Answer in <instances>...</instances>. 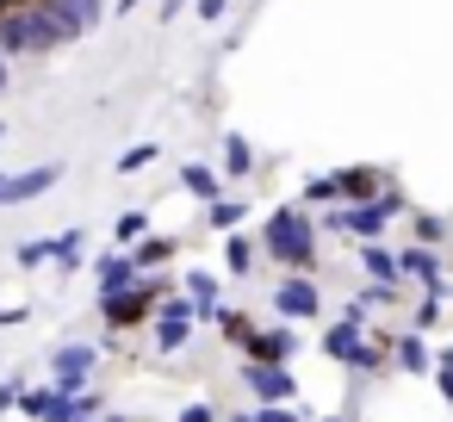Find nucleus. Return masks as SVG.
<instances>
[{
  "label": "nucleus",
  "instance_id": "obj_30",
  "mask_svg": "<svg viewBox=\"0 0 453 422\" xmlns=\"http://www.w3.org/2000/svg\"><path fill=\"white\" fill-rule=\"evenodd\" d=\"M19 403V379H7V385H0V410H13Z\"/></svg>",
  "mask_w": 453,
  "mask_h": 422
},
{
  "label": "nucleus",
  "instance_id": "obj_18",
  "mask_svg": "<svg viewBox=\"0 0 453 422\" xmlns=\"http://www.w3.org/2000/svg\"><path fill=\"white\" fill-rule=\"evenodd\" d=\"M174 255V242L168 236H150V242H137V255H131V267H162Z\"/></svg>",
  "mask_w": 453,
  "mask_h": 422
},
{
  "label": "nucleus",
  "instance_id": "obj_29",
  "mask_svg": "<svg viewBox=\"0 0 453 422\" xmlns=\"http://www.w3.org/2000/svg\"><path fill=\"white\" fill-rule=\"evenodd\" d=\"M193 7H199V19H218V13L230 7V0H193Z\"/></svg>",
  "mask_w": 453,
  "mask_h": 422
},
{
  "label": "nucleus",
  "instance_id": "obj_3",
  "mask_svg": "<svg viewBox=\"0 0 453 422\" xmlns=\"http://www.w3.org/2000/svg\"><path fill=\"white\" fill-rule=\"evenodd\" d=\"M323 354H329V360H342V366H354V372H379V366H385V354H379V348L366 341V329H360V323H348V317L323 329Z\"/></svg>",
  "mask_w": 453,
  "mask_h": 422
},
{
  "label": "nucleus",
  "instance_id": "obj_32",
  "mask_svg": "<svg viewBox=\"0 0 453 422\" xmlns=\"http://www.w3.org/2000/svg\"><path fill=\"white\" fill-rule=\"evenodd\" d=\"M7 75H13V57H0V94H7Z\"/></svg>",
  "mask_w": 453,
  "mask_h": 422
},
{
  "label": "nucleus",
  "instance_id": "obj_14",
  "mask_svg": "<svg viewBox=\"0 0 453 422\" xmlns=\"http://www.w3.org/2000/svg\"><path fill=\"white\" fill-rule=\"evenodd\" d=\"M180 187H187L193 199H205V205H211V199L224 193V174H218V168H205V162H187V168H180Z\"/></svg>",
  "mask_w": 453,
  "mask_h": 422
},
{
  "label": "nucleus",
  "instance_id": "obj_23",
  "mask_svg": "<svg viewBox=\"0 0 453 422\" xmlns=\"http://www.w3.org/2000/svg\"><path fill=\"white\" fill-rule=\"evenodd\" d=\"M255 267V242L249 236H230V273H249Z\"/></svg>",
  "mask_w": 453,
  "mask_h": 422
},
{
  "label": "nucleus",
  "instance_id": "obj_2",
  "mask_svg": "<svg viewBox=\"0 0 453 422\" xmlns=\"http://www.w3.org/2000/svg\"><path fill=\"white\" fill-rule=\"evenodd\" d=\"M397 211H403V199H397V193H372V199H360V205H329V211H323V230H342V236L372 242Z\"/></svg>",
  "mask_w": 453,
  "mask_h": 422
},
{
  "label": "nucleus",
  "instance_id": "obj_25",
  "mask_svg": "<svg viewBox=\"0 0 453 422\" xmlns=\"http://www.w3.org/2000/svg\"><path fill=\"white\" fill-rule=\"evenodd\" d=\"M236 422H298V416H292L286 403H261L255 416H236Z\"/></svg>",
  "mask_w": 453,
  "mask_h": 422
},
{
  "label": "nucleus",
  "instance_id": "obj_11",
  "mask_svg": "<svg viewBox=\"0 0 453 422\" xmlns=\"http://www.w3.org/2000/svg\"><path fill=\"white\" fill-rule=\"evenodd\" d=\"M242 348H249V360H280V366H286V360H292V348H298V335H292V329H267V335H261V329H249V335H242Z\"/></svg>",
  "mask_w": 453,
  "mask_h": 422
},
{
  "label": "nucleus",
  "instance_id": "obj_21",
  "mask_svg": "<svg viewBox=\"0 0 453 422\" xmlns=\"http://www.w3.org/2000/svg\"><path fill=\"white\" fill-rule=\"evenodd\" d=\"M329 199H335V180H329V174L304 180V211H311V205H329Z\"/></svg>",
  "mask_w": 453,
  "mask_h": 422
},
{
  "label": "nucleus",
  "instance_id": "obj_36",
  "mask_svg": "<svg viewBox=\"0 0 453 422\" xmlns=\"http://www.w3.org/2000/svg\"><path fill=\"white\" fill-rule=\"evenodd\" d=\"M0 137H7V125H0Z\"/></svg>",
  "mask_w": 453,
  "mask_h": 422
},
{
  "label": "nucleus",
  "instance_id": "obj_28",
  "mask_svg": "<svg viewBox=\"0 0 453 422\" xmlns=\"http://www.w3.org/2000/svg\"><path fill=\"white\" fill-rule=\"evenodd\" d=\"M180 422H218V410H211V403H187Z\"/></svg>",
  "mask_w": 453,
  "mask_h": 422
},
{
  "label": "nucleus",
  "instance_id": "obj_27",
  "mask_svg": "<svg viewBox=\"0 0 453 422\" xmlns=\"http://www.w3.org/2000/svg\"><path fill=\"white\" fill-rule=\"evenodd\" d=\"M19 261H26V267H44V261H50V242H26Z\"/></svg>",
  "mask_w": 453,
  "mask_h": 422
},
{
  "label": "nucleus",
  "instance_id": "obj_10",
  "mask_svg": "<svg viewBox=\"0 0 453 422\" xmlns=\"http://www.w3.org/2000/svg\"><path fill=\"white\" fill-rule=\"evenodd\" d=\"M26 38H32V50H50V44L75 38V26L50 7V0H38V7H26Z\"/></svg>",
  "mask_w": 453,
  "mask_h": 422
},
{
  "label": "nucleus",
  "instance_id": "obj_26",
  "mask_svg": "<svg viewBox=\"0 0 453 422\" xmlns=\"http://www.w3.org/2000/svg\"><path fill=\"white\" fill-rule=\"evenodd\" d=\"M416 236H422V242H441V236H447V218H428V211H422V218H416Z\"/></svg>",
  "mask_w": 453,
  "mask_h": 422
},
{
  "label": "nucleus",
  "instance_id": "obj_13",
  "mask_svg": "<svg viewBox=\"0 0 453 422\" xmlns=\"http://www.w3.org/2000/svg\"><path fill=\"white\" fill-rule=\"evenodd\" d=\"M131 280H137L131 255H100V304H106V298H119V292H125Z\"/></svg>",
  "mask_w": 453,
  "mask_h": 422
},
{
  "label": "nucleus",
  "instance_id": "obj_6",
  "mask_svg": "<svg viewBox=\"0 0 453 422\" xmlns=\"http://www.w3.org/2000/svg\"><path fill=\"white\" fill-rule=\"evenodd\" d=\"M94 360H100V348H88V341H69V348H57V391H88V372H94Z\"/></svg>",
  "mask_w": 453,
  "mask_h": 422
},
{
  "label": "nucleus",
  "instance_id": "obj_1",
  "mask_svg": "<svg viewBox=\"0 0 453 422\" xmlns=\"http://www.w3.org/2000/svg\"><path fill=\"white\" fill-rule=\"evenodd\" d=\"M261 249H267L280 267L311 273V267H317V224L304 218V205H280V211L267 218V230H261Z\"/></svg>",
  "mask_w": 453,
  "mask_h": 422
},
{
  "label": "nucleus",
  "instance_id": "obj_8",
  "mask_svg": "<svg viewBox=\"0 0 453 422\" xmlns=\"http://www.w3.org/2000/svg\"><path fill=\"white\" fill-rule=\"evenodd\" d=\"M193 323H199L193 304H187V298H168V311L156 317V354H180L187 335H193Z\"/></svg>",
  "mask_w": 453,
  "mask_h": 422
},
{
  "label": "nucleus",
  "instance_id": "obj_19",
  "mask_svg": "<svg viewBox=\"0 0 453 422\" xmlns=\"http://www.w3.org/2000/svg\"><path fill=\"white\" fill-rule=\"evenodd\" d=\"M249 162H255V156H249V137L230 131V137H224V168H230V174H249Z\"/></svg>",
  "mask_w": 453,
  "mask_h": 422
},
{
  "label": "nucleus",
  "instance_id": "obj_34",
  "mask_svg": "<svg viewBox=\"0 0 453 422\" xmlns=\"http://www.w3.org/2000/svg\"><path fill=\"white\" fill-rule=\"evenodd\" d=\"M112 7H119V13H131V7H137V0H112Z\"/></svg>",
  "mask_w": 453,
  "mask_h": 422
},
{
  "label": "nucleus",
  "instance_id": "obj_24",
  "mask_svg": "<svg viewBox=\"0 0 453 422\" xmlns=\"http://www.w3.org/2000/svg\"><path fill=\"white\" fill-rule=\"evenodd\" d=\"M150 162H156V143H137V150H125V162H119V168H125V174H137V168H150Z\"/></svg>",
  "mask_w": 453,
  "mask_h": 422
},
{
  "label": "nucleus",
  "instance_id": "obj_5",
  "mask_svg": "<svg viewBox=\"0 0 453 422\" xmlns=\"http://www.w3.org/2000/svg\"><path fill=\"white\" fill-rule=\"evenodd\" d=\"M273 311H280V317H292V323H311V317L323 311V292H317L311 280H298V273H292V280H280V286H273Z\"/></svg>",
  "mask_w": 453,
  "mask_h": 422
},
{
  "label": "nucleus",
  "instance_id": "obj_33",
  "mask_svg": "<svg viewBox=\"0 0 453 422\" xmlns=\"http://www.w3.org/2000/svg\"><path fill=\"white\" fill-rule=\"evenodd\" d=\"M434 366H453V348H441V360H434Z\"/></svg>",
  "mask_w": 453,
  "mask_h": 422
},
{
  "label": "nucleus",
  "instance_id": "obj_17",
  "mask_svg": "<svg viewBox=\"0 0 453 422\" xmlns=\"http://www.w3.org/2000/svg\"><path fill=\"white\" fill-rule=\"evenodd\" d=\"M397 360H403L410 372H428V366H434V354L422 348V335H416V329H403V335H397Z\"/></svg>",
  "mask_w": 453,
  "mask_h": 422
},
{
  "label": "nucleus",
  "instance_id": "obj_20",
  "mask_svg": "<svg viewBox=\"0 0 453 422\" xmlns=\"http://www.w3.org/2000/svg\"><path fill=\"white\" fill-rule=\"evenodd\" d=\"M143 230H150V218H143V211H125V218L112 224V242H125V249H131V242H143Z\"/></svg>",
  "mask_w": 453,
  "mask_h": 422
},
{
  "label": "nucleus",
  "instance_id": "obj_31",
  "mask_svg": "<svg viewBox=\"0 0 453 422\" xmlns=\"http://www.w3.org/2000/svg\"><path fill=\"white\" fill-rule=\"evenodd\" d=\"M434 379H441V397L453 403V366H434Z\"/></svg>",
  "mask_w": 453,
  "mask_h": 422
},
{
  "label": "nucleus",
  "instance_id": "obj_37",
  "mask_svg": "<svg viewBox=\"0 0 453 422\" xmlns=\"http://www.w3.org/2000/svg\"><path fill=\"white\" fill-rule=\"evenodd\" d=\"M112 422H125V416H112Z\"/></svg>",
  "mask_w": 453,
  "mask_h": 422
},
{
  "label": "nucleus",
  "instance_id": "obj_4",
  "mask_svg": "<svg viewBox=\"0 0 453 422\" xmlns=\"http://www.w3.org/2000/svg\"><path fill=\"white\" fill-rule=\"evenodd\" d=\"M156 298H162V280H131L119 298H106L100 311H106V323L112 329H125V323H143L150 311H156Z\"/></svg>",
  "mask_w": 453,
  "mask_h": 422
},
{
  "label": "nucleus",
  "instance_id": "obj_9",
  "mask_svg": "<svg viewBox=\"0 0 453 422\" xmlns=\"http://www.w3.org/2000/svg\"><path fill=\"white\" fill-rule=\"evenodd\" d=\"M63 180V168H32V174H0V205H26V199H44L50 187Z\"/></svg>",
  "mask_w": 453,
  "mask_h": 422
},
{
  "label": "nucleus",
  "instance_id": "obj_7",
  "mask_svg": "<svg viewBox=\"0 0 453 422\" xmlns=\"http://www.w3.org/2000/svg\"><path fill=\"white\" fill-rule=\"evenodd\" d=\"M242 385L261 397V403H286L292 391H298V379L280 366V360H249V372H242Z\"/></svg>",
  "mask_w": 453,
  "mask_h": 422
},
{
  "label": "nucleus",
  "instance_id": "obj_16",
  "mask_svg": "<svg viewBox=\"0 0 453 422\" xmlns=\"http://www.w3.org/2000/svg\"><path fill=\"white\" fill-rule=\"evenodd\" d=\"M360 261H366V273H372L379 286H397V255H385L379 242H366V249H360Z\"/></svg>",
  "mask_w": 453,
  "mask_h": 422
},
{
  "label": "nucleus",
  "instance_id": "obj_22",
  "mask_svg": "<svg viewBox=\"0 0 453 422\" xmlns=\"http://www.w3.org/2000/svg\"><path fill=\"white\" fill-rule=\"evenodd\" d=\"M211 224H218V230H236V224H242V205H236V199H211Z\"/></svg>",
  "mask_w": 453,
  "mask_h": 422
},
{
  "label": "nucleus",
  "instance_id": "obj_12",
  "mask_svg": "<svg viewBox=\"0 0 453 422\" xmlns=\"http://www.w3.org/2000/svg\"><path fill=\"white\" fill-rule=\"evenodd\" d=\"M329 180H335V199H348V205H360V199L379 193V174H372V168H342V174H329Z\"/></svg>",
  "mask_w": 453,
  "mask_h": 422
},
{
  "label": "nucleus",
  "instance_id": "obj_35",
  "mask_svg": "<svg viewBox=\"0 0 453 422\" xmlns=\"http://www.w3.org/2000/svg\"><path fill=\"white\" fill-rule=\"evenodd\" d=\"M323 422H342V416H323Z\"/></svg>",
  "mask_w": 453,
  "mask_h": 422
},
{
  "label": "nucleus",
  "instance_id": "obj_15",
  "mask_svg": "<svg viewBox=\"0 0 453 422\" xmlns=\"http://www.w3.org/2000/svg\"><path fill=\"white\" fill-rule=\"evenodd\" d=\"M187 304H193V317H211L218 311V280L199 267V273H187Z\"/></svg>",
  "mask_w": 453,
  "mask_h": 422
}]
</instances>
